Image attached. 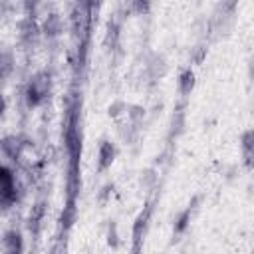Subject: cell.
Wrapping results in <instances>:
<instances>
[{"instance_id":"obj_9","label":"cell","mask_w":254,"mask_h":254,"mask_svg":"<svg viewBox=\"0 0 254 254\" xmlns=\"http://www.w3.org/2000/svg\"><path fill=\"white\" fill-rule=\"evenodd\" d=\"M242 151H244V159L246 163H250V157H252V131H244L242 135Z\"/></svg>"},{"instance_id":"obj_2","label":"cell","mask_w":254,"mask_h":254,"mask_svg":"<svg viewBox=\"0 0 254 254\" xmlns=\"http://www.w3.org/2000/svg\"><path fill=\"white\" fill-rule=\"evenodd\" d=\"M16 200V181H14V173L0 165V202L10 204Z\"/></svg>"},{"instance_id":"obj_3","label":"cell","mask_w":254,"mask_h":254,"mask_svg":"<svg viewBox=\"0 0 254 254\" xmlns=\"http://www.w3.org/2000/svg\"><path fill=\"white\" fill-rule=\"evenodd\" d=\"M4 254H22L24 252V240L18 230H8L4 234Z\"/></svg>"},{"instance_id":"obj_11","label":"cell","mask_w":254,"mask_h":254,"mask_svg":"<svg viewBox=\"0 0 254 254\" xmlns=\"http://www.w3.org/2000/svg\"><path fill=\"white\" fill-rule=\"evenodd\" d=\"M4 111H6V99H4V95L0 93V119H2V115H4Z\"/></svg>"},{"instance_id":"obj_10","label":"cell","mask_w":254,"mask_h":254,"mask_svg":"<svg viewBox=\"0 0 254 254\" xmlns=\"http://www.w3.org/2000/svg\"><path fill=\"white\" fill-rule=\"evenodd\" d=\"M189 214H190L189 210H185V212L181 214V218H179V224H177V230H179V232H181V230H183V228L187 226V220H189Z\"/></svg>"},{"instance_id":"obj_1","label":"cell","mask_w":254,"mask_h":254,"mask_svg":"<svg viewBox=\"0 0 254 254\" xmlns=\"http://www.w3.org/2000/svg\"><path fill=\"white\" fill-rule=\"evenodd\" d=\"M50 91H52V75L48 71H38L30 77L26 85V91H24L26 103L30 107H36L50 95Z\"/></svg>"},{"instance_id":"obj_7","label":"cell","mask_w":254,"mask_h":254,"mask_svg":"<svg viewBox=\"0 0 254 254\" xmlns=\"http://www.w3.org/2000/svg\"><path fill=\"white\" fill-rule=\"evenodd\" d=\"M14 71V56L10 52H0V79H6Z\"/></svg>"},{"instance_id":"obj_4","label":"cell","mask_w":254,"mask_h":254,"mask_svg":"<svg viewBox=\"0 0 254 254\" xmlns=\"http://www.w3.org/2000/svg\"><path fill=\"white\" fill-rule=\"evenodd\" d=\"M113 159H115V147H113L109 141L103 139V141L99 143V151H97V163H99V169L103 171V169L111 167Z\"/></svg>"},{"instance_id":"obj_6","label":"cell","mask_w":254,"mask_h":254,"mask_svg":"<svg viewBox=\"0 0 254 254\" xmlns=\"http://www.w3.org/2000/svg\"><path fill=\"white\" fill-rule=\"evenodd\" d=\"M194 87V73L192 69H185L181 75H179V89L183 95H189Z\"/></svg>"},{"instance_id":"obj_5","label":"cell","mask_w":254,"mask_h":254,"mask_svg":"<svg viewBox=\"0 0 254 254\" xmlns=\"http://www.w3.org/2000/svg\"><path fill=\"white\" fill-rule=\"evenodd\" d=\"M0 147H2V151H4L8 157H12V159H18V157H20L22 143H20V139H18L16 135H8V137H4V139L0 141Z\"/></svg>"},{"instance_id":"obj_8","label":"cell","mask_w":254,"mask_h":254,"mask_svg":"<svg viewBox=\"0 0 254 254\" xmlns=\"http://www.w3.org/2000/svg\"><path fill=\"white\" fill-rule=\"evenodd\" d=\"M60 32V18L56 14H50L46 24H44V34L46 36H56Z\"/></svg>"}]
</instances>
